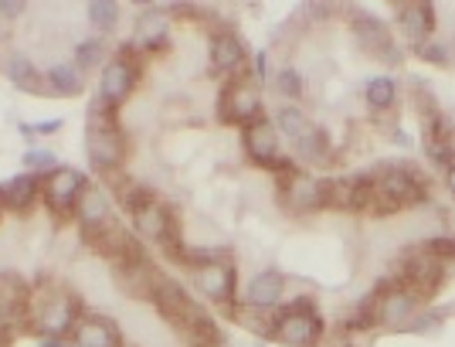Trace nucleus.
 Instances as JSON below:
<instances>
[{"mask_svg":"<svg viewBox=\"0 0 455 347\" xmlns=\"http://www.w3.org/2000/svg\"><path fill=\"white\" fill-rule=\"evenodd\" d=\"M279 198L289 212H323V208H330V177L292 174L285 184H279Z\"/></svg>","mask_w":455,"mask_h":347,"instance_id":"nucleus-10","label":"nucleus"},{"mask_svg":"<svg viewBox=\"0 0 455 347\" xmlns=\"http://www.w3.org/2000/svg\"><path fill=\"white\" fill-rule=\"evenodd\" d=\"M445 324V313H425L421 320H411L404 330H418V334H425V330H435V327H442Z\"/></svg>","mask_w":455,"mask_h":347,"instance_id":"nucleus-37","label":"nucleus"},{"mask_svg":"<svg viewBox=\"0 0 455 347\" xmlns=\"http://www.w3.org/2000/svg\"><path fill=\"white\" fill-rule=\"evenodd\" d=\"M398 24L404 28L408 38H415L418 44L432 38L435 31V4H425V0H408L398 7Z\"/></svg>","mask_w":455,"mask_h":347,"instance_id":"nucleus-22","label":"nucleus"},{"mask_svg":"<svg viewBox=\"0 0 455 347\" xmlns=\"http://www.w3.org/2000/svg\"><path fill=\"white\" fill-rule=\"evenodd\" d=\"M109 61V44L106 38H85L82 44H76V58H72V65H76L78 72H95V69H102Z\"/></svg>","mask_w":455,"mask_h":347,"instance_id":"nucleus-27","label":"nucleus"},{"mask_svg":"<svg viewBox=\"0 0 455 347\" xmlns=\"http://www.w3.org/2000/svg\"><path fill=\"white\" fill-rule=\"evenodd\" d=\"M140 76H143V65L136 61V52L130 48V41H126V44H123L116 55H109V61L99 69V99H102L106 106L119 109L126 99L133 96Z\"/></svg>","mask_w":455,"mask_h":347,"instance_id":"nucleus-4","label":"nucleus"},{"mask_svg":"<svg viewBox=\"0 0 455 347\" xmlns=\"http://www.w3.org/2000/svg\"><path fill=\"white\" fill-rule=\"evenodd\" d=\"M55 167H58L55 150H41V147H31V150L24 154V171H28V174H38V177H44V174H52Z\"/></svg>","mask_w":455,"mask_h":347,"instance_id":"nucleus-33","label":"nucleus"},{"mask_svg":"<svg viewBox=\"0 0 455 347\" xmlns=\"http://www.w3.org/2000/svg\"><path fill=\"white\" fill-rule=\"evenodd\" d=\"M421 249L428 252L432 259H438V262H449V259L455 255V242L449 238V235H438V238H428Z\"/></svg>","mask_w":455,"mask_h":347,"instance_id":"nucleus-36","label":"nucleus"},{"mask_svg":"<svg viewBox=\"0 0 455 347\" xmlns=\"http://www.w3.org/2000/svg\"><path fill=\"white\" fill-rule=\"evenodd\" d=\"M82 313H85L82 300L72 289H52L41 300V307H31V327L38 330L44 341H65Z\"/></svg>","mask_w":455,"mask_h":347,"instance_id":"nucleus-3","label":"nucleus"},{"mask_svg":"<svg viewBox=\"0 0 455 347\" xmlns=\"http://www.w3.org/2000/svg\"><path fill=\"white\" fill-rule=\"evenodd\" d=\"M61 126H65V119H61V116H55V119H41V123H31V130H35V133H41V136L58 133Z\"/></svg>","mask_w":455,"mask_h":347,"instance_id":"nucleus-38","label":"nucleus"},{"mask_svg":"<svg viewBox=\"0 0 455 347\" xmlns=\"http://www.w3.org/2000/svg\"><path fill=\"white\" fill-rule=\"evenodd\" d=\"M150 303L160 310V313H164V320L173 324L177 330H188L190 320L201 313V307L190 300V293L184 289V283H177V279L164 276V272H156V276H153Z\"/></svg>","mask_w":455,"mask_h":347,"instance_id":"nucleus-8","label":"nucleus"},{"mask_svg":"<svg viewBox=\"0 0 455 347\" xmlns=\"http://www.w3.org/2000/svg\"><path fill=\"white\" fill-rule=\"evenodd\" d=\"M119 126V109L106 106L102 99H92L89 102V130H113Z\"/></svg>","mask_w":455,"mask_h":347,"instance_id":"nucleus-32","label":"nucleus"},{"mask_svg":"<svg viewBox=\"0 0 455 347\" xmlns=\"http://www.w3.org/2000/svg\"><path fill=\"white\" fill-rule=\"evenodd\" d=\"M228 310H231V320H235V324H242L245 330H251L255 337L272 341V330H275L272 310H255V307H248V303H238V307H228Z\"/></svg>","mask_w":455,"mask_h":347,"instance_id":"nucleus-26","label":"nucleus"},{"mask_svg":"<svg viewBox=\"0 0 455 347\" xmlns=\"http://www.w3.org/2000/svg\"><path fill=\"white\" fill-rule=\"evenodd\" d=\"M92 181L78 167H68V164H58L52 174H44V184H41V201L44 208L55 214V222H68L76 218L78 198L85 194Z\"/></svg>","mask_w":455,"mask_h":347,"instance_id":"nucleus-6","label":"nucleus"},{"mask_svg":"<svg viewBox=\"0 0 455 347\" xmlns=\"http://www.w3.org/2000/svg\"><path fill=\"white\" fill-rule=\"evenodd\" d=\"M391 279H395L401 289H408L418 303H428V300H435L438 289L445 286V262L432 259L425 249L408 252L398 262V270H395Z\"/></svg>","mask_w":455,"mask_h":347,"instance_id":"nucleus-5","label":"nucleus"},{"mask_svg":"<svg viewBox=\"0 0 455 347\" xmlns=\"http://www.w3.org/2000/svg\"><path fill=\"white\" fill-rule=\"evenodd\" d=\"M85 11H89V24L95 28L99 38H109L119 28V4L116 0H92Z\"/></svg>","mask_w":455,"mask_h":347,"instance_id":"nucleus-28","label":"nucleus"},{"mask_svg":"<svg viewBox=\"0 0 455 347\" xmlns=\"http://www.w3.org/2000/svg\"><path fill=\"white\" fill-rule=\"evenodd\" d=\"M130 48H133V52H167V48H171V20L164 18L160 11L140 14Z\"/></svg>","mask_w":455,"mask_h":347,"instance_id":"nucleus-19","label":"nucleus"},{"mask_svg":"<svg viewBox=\"0 0 455 347\" xmlns=\"http://www.w3.org/2000/svg\"><path fill=\"white\" fill-rule=\"evenodd\" d=\"M85 154H89V164H92L95 174L113 177L126 164V154H130L126 133L119 126H113V130H85Z\"/></svg>","mask_w":455,"mask_h":347,"instance_id":"nucleus-11","label":"nucleus"},{"mask_svg":"<svg viewBox=\"0 0 455 347\" xmlns=\"http://www.w3.org/2000/svg\"><path fill=\"white\" fill-rule=\"evenodd\" d=\"M371 177H374V191H378L374 212L380 214L421 205V201H428V191H432L428 177L418 171L415 164H378Z\"/></svg>","mask_w":455,"mask_h":347,"instance_id":"nucleus-1","label":"nucleus"},{"mask_svg":"<svg viewBox=\"0 0 455 347\" xmlns=\"http://www.w3.org/2000/svg\"><path fill=\"white\" fill-rule=\"evenodd\" d=\"M76 218H78V231H82V235L109 225V222H113V201H109V194L102 191L99 184H89L85 194L78 198Z\"/></svg>","mask_w":455,"mask_h":347,"instance_id":"nucleus-20","label":"nucleus"},{"mask_svg":"<svg viewBox=\"0 0 455 347\" xmlns=\"http://www.w3.org/2000/svg\"><path fill=\"white\" fill-rule=\"evenodd\" d=\"M374 296H378V324L380 327H395V330L408 327V324L415 320L418 307H421L415 296H411L408 289H401L391 276L374 289Z\"/></svg>","mask_w":455,"mask_h":347,"instance_id":"nucleus-12","label":"nucleus"},{"mask_svg":"<svg viewBox=\"0 0 455 347\" xmlns=\"http://www.w3.org/2000/svg\"><path fill=\"white\" fill-rule=\"evenodd\" d=\"M415 52L418 58H425L432 65H449V44L445 41H421Z\"/></svg>","mask_w":455,"mask_h":347,"instance_id":"nucleus-35","label":"nucleus"},{"mask_svg":"<svg viewBox=\"0 0 455 347\" xmlns=\"http://www.w3.org/2000/svg\"><path fill=\"white\" fill-rule=\"evenodd\" d=\"M313 126H316V123H313V119H309V116H306L299 106H283V109L275 113V130H283V133L289 136L292 143H296L299 136L309 133Z\"/></svg>","mask_w":455,"mask_h":347,"instance_id":"nucleus-30","label":"nucleus"},{"mask_svg":"<svg viewBox=\"0 0 455 347\" xmlns=\"http://www.w3.org/2000/svg\"><path fill=\"white\" fill-rule=\"evenodd\" d=\"M275 82H279V93H283L285 99H303V76H299L296 69H283V72L275 76Z\"/></svg>","mask_w":455,"mask_h":347,"instance_id":"nucleus-34","label":"nucleus"},{"mask_svg":"<svg viewBox=\"0 0 455 347\" xmlns=\"http://www.w3.org/2000/svg\"><path fill=\"white\" fill-rule=\"evenodd\" d=\"M296 157L303 160V164H330L333 160V140L330 133L323 130V126H313L306 136H299L296 143Z\"/></svg>","mask_w":455,"mask_h":347,"instance_id":"nucleus-25","label":"nucleus"},{"mask_svg":"<svg viewBox=\"0 0 455 347\" xmlns=\"http://www.w3.org/2000/svg\"><path fill=\"white\" fill-rule=\"evenodd\" d=\"M41 184H44V177L28 174V171L7 177V181L0 184V208L14 214H28L41 201Z\"/></svg>","mask_w":455,"mask_h":347,"instance_id":"nucleus-17","label":"nucleus"},{"mask_svg":"<svg viewBox=\"0 0 455 347\" xmlns=\"http://www.w3.org/2000/svg\"><path fill=\"white\" fill-rule=\"evenodd\" d=\"M255 65H259V78L272 76V72H268V69H272V61H268V52H259V55H255Z\"/></svg>","mask_w":455,"mask_h":347,"instance_id":"nucleus-40","label":"nucleus"},{"mask_svg":"<svg viewBox=\"0 0 455 347\" xmlns=\"http://www.w3.org/2000/svg\"><path fill=\"white\" fill-rule=\"evenodd\" d=\"M248 61L245 38L231 28H221L211 35V69L221 72V76H238Z\"/></svg>","mask_w":455,"mask_h":347,"instance_id":"nucleus-15","label":"nucleus"},{"mask_svg":"<svg viewBox=\"0 0 455 347\" xmlns=\"http://www.w3.org/2000/svg\"><path fill=\"white\" fill-rule=\"evenodd\" d=\"M242 147H245V154L255 164L272 167V160L279 157V130H275V123L268 116H259V119L245 123L242 126Z\"/></svg>","mask_w":455,"mask_h":347,"instance_id":"nucleus-16","label":"nucleus"},{"mask_svg":"<svg viewBox=\"0 0 455 347\" xmlns=\"http://www.w3.org/2000/svg\"><path fill=\"white\" fill-rule=\"evenodd\" d=\"M395 102H398V85H395V78L378 76L367 82V106H371L374 113L395 109Z\"/></svg>","mask_w":455,"mask_h":347,"instance_id":"nucleus-29","label":"nucleus"},{"mask_svg":"<svg viewBox=\"0 0 455 347\" xmlns=\"http://www.w3.org/2000/svg\"><path fill=\"white\" fill-rule=\"evenodd\" d=\"M44 85L55 96H82L85 93V72H78L72 61H61V65H52L44 72Z\"/></svg>","mask_w":455,"mask_h":347,"instance_id":"nucleus-24","label":"nucleus"},{"mask_svg":"<svg viewBox=\"0 0 455 347\" xmlns=\"http://www.w3.org/2000/svg\"><path fill=\"white\" fill-rule=\"evenodd\" d=\"M194 286L201 289L211 303H218V307H235V296H238V270H235L231 259L214 262V266H204V270H194Z\"/></svg>","mask_w":455,"mask_h":347,"instance_id":"nucleus-14","label":"nucleus"},{"mask_svg":"<svg viewBox=\"0 0 455 347\" xmlns=\"http://www.w3.org/2000/svg\"><path fill=\"white\" fill-rule=\"evenodd\" d=\"M262 116V93L259 85L245 76H235L218 96V119L231 126H245Z\"/></svg>","mask_w":455,"mask_h":347,"instance_id":"nucleus-7","label":"nucleus"},{"mask_svg":"<svg viewBox=\"0 0 455 347\" xmlns=\"http://www.w3.org/2000/svg\"><path fill=\"white\" fill-rule=\"evenodd\" d=\"M68 337H72L68 341L72 347H123L119 327L102 313H82Z\"/></svg>","mask_w":455,"mask_h":347,"instance_id":"nucleus-18","label":"nucleus"},{"mask_svg":"<svg viewBox=\"0 0 455 347\" xmlns=\"http://www.w3.org/2000/svg\"><path fill=\"white\" fill-rule=\"evenodd\" d=\"M0 214H4V208H0Z\"/></svg>","mask_w":455,"mask_h":347,"instance_id":"nucleus-42","label":"nucleus"},{"mask_svg":"<svg viewBox=\"0 0 455 347\" xmlns=\"http://www.w3.org/2000/svg\"><path fill=\"white\" fill-rule=\"evenodd\" d=\"M156 198V191L153 188H147V184H140V181H133V177H123V184H119V208L126 214L140 212L147 201H153Z\"/></svg>","mask_w":455,"mask_h":347,"instance_id":"nucleus-31","label":"nucleus"},{"mask_svg":"<svg viewBox=\"0 0 455 347\" xmlns=\"http://www.w3.org/2000/svg\"><path fill=\"white\" fill-rule=\"evenodd\" d=\"M133 218V231L136 238H143V242H156L160 249H167L171 242L180 238V229H177V214L167 201H160V198H153L147 201L140 212L130 214Z\"/></svg>","mask_w":455,"mask_h":347,"instance_id":"nucleus-9","label":"nucleus"},{"mask_svg":"<svg viewBox=\"0 0 455 347\" xmlns=\"http://www.w3.org/2000/svg\"><path fill=\"white\" fill-rule=\"evenodd\" d=\"M350 28H354V38L363 44V52H371V55L380 58V61H387V65H398L401 61L398 41H395L391 28H387L380 18H371V14H354Z\"/></svg>","mask_w":455,"mask_h":347,"instance_id":"nucleus-13","label":"nucleus"},{"mask_svg":"<svg viewBox=\"0 0 455 347\" xmlns=\"http://www.w3.org/2000/svg\"><path fill=\"white\" fill-rule=\"evenodd\" d=\"M24 14V4H18V0H0V18L14 20Z\"/></svg>","mask_w":455,"mask_h":347,"instance_id":"nucleus-39","label":"nucleus"},{"mask_svg":"<svg viewBox=\"0 0 455 347\" xmlns=\"http://www.w3.org/2000/svg\"><path fill=\"white\" fill-rule=\"evenodd\" d=\"M285 296V276L275 270H266L259 276H251V283L245 286V303L255 310H275Z\"/></svg>","mask_w":455,"mask_h":347,"instance_id":"nucleus-21","label":"nucleus"},{"mask_svg":"<svg viewBox=\"0 0 455 347\" xmlns=\"http://www.w3.org/2000/svg\"><path fill=\"white\" fill-rule=\"evenodd\" d=\"M275 330H272V341H279L285 347H320L326 324H323L320 310L309 296L292 300L289 307H275Z\"/></svg>","mask_w":455,"mask_h":347,"instance_id":"nucleus-2","label":"nucleus"},{"mask_svg":"<svg viewBox=\"0 0 455 347\" xmlns=\"http://www.w3.org/2000/svg\"><path fill=\"white\" fill-rule=\"evenodd\" d=\"M4 72H7V78L18 85V89H24V93H35V96H41V93H48V85H44V72H38L31 61L24 55H7V61H4Z\"/></svg>","mask_w":455,"mask_h":347,"instance_id":"nucleus-23","label":"nucleus"},{"mask_svg":"<svg viewBox=\"0 0 455 347\" xmlns=\"http://www.w3.org/2000/svg\"><path fill=\"white\" fill-rule=\"evenodd\" d=\"M44 347H72L68 341H44Z\"/></svg>","mask_w":455,"mask_h":347,"instance_id":"nucleus-41","label":"nucleus"}]
</instances>
